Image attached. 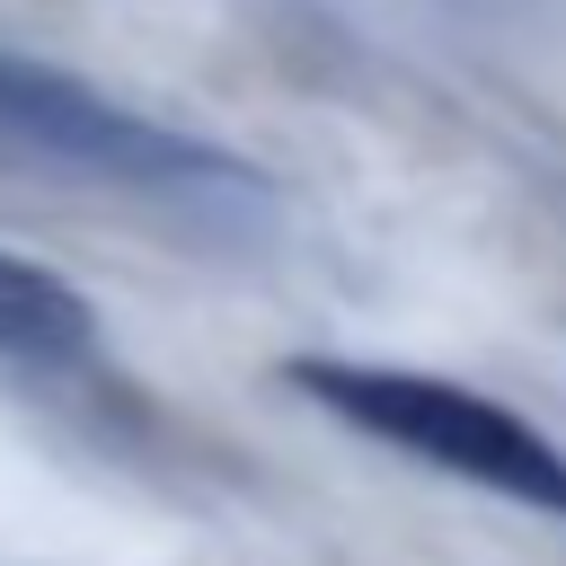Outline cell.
<instances>
[{"label": "cell", "instance_id": "6da1fadb", "mask_svg": "<svg viewBox=\"0 0 566 566\" xmlns=\"http://www.w3.org/2000/svg\"><path fill=\"white\" fill-rule=\"evenodd\" d=\"M283 389H301L318 416H336L345 433L460 478L495 504H522L539 522H566V442L548 424H531L522 407L451 380V371H416V363H354V354H283L274 363Z\"/></svg>", "mask_w": 566, "mask_h": 566}, {"label": "cell", "instance_id": "7a4b0ae2", "mask_svg": "<svg viewBox=\"0 0 566 566\" xmlns=\"http://www.w3.org/2000/svg\"><path fill=\"white\" fill-rule=\"evenodd\" d=\"M0 133H18L27 150L97 177V186H133V195H168V203H212V195H265V177L221 150V142H195L106 88H88L80 71L62 62H27V53H0Z\"/></svg>", "mask_w": 566, "mask_h": 566}, {"label": "cell", "instance_id": "3957f363", "mask_svg": "<svg viewBox=\"0 0 566 566\" xmlns=\"http://www.w3.org/2000/svg\"><path fill=\"white\" fill-rule=\"evenodd\" d=\"M97 336V310L71 274L0 248V354H27V363H53V354H80Z\"/></svg>", "mask_w": 566, "mask_h": 566}]
</instances>
